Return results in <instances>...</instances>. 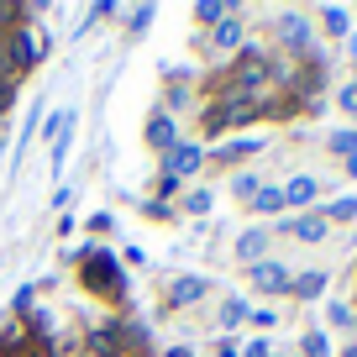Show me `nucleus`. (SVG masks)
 I'll return each instance as SVG.
<instances>
[{
	"label": "nucleus",
	"mask_w": 357,
	"mask_h": 357,
	"mask_svg": "<svg viewBox=\"0 0 357 357\" xmlns=\"http://www.w3.org/2000/svg\"><path fill=\"white\" fill-rule=\"evenodd\" d=\"M147 22H153V6H137V11H132V26H137V32H142Z\"/></svg>",
	"instance_id": "a878e982"
},
{
	"label": "nucleus",
	"mask_w": 357,
	"mask_h": 357,
	"mask_svg": "<svg viewBox=\"0 0 357 357\" xmlns=\"http://www.w3.org/2000/svg\"><path fill=\"white\" fill-rule=\"evenodd\" d=\"M326 321H331V326H342V331H347V326H352V305L331 300V305H326Z\"/></svg>",
	"instance_id": "aec40b11"
},
{
	"label": "nucleus",
	"mask_w": 357,
	"mask_h": 357,
	"mask_svg": "<svg viewBox=\"0 0 357 357\" xmlns=\"http://www.w3.org/2000/svg\"><path fill=\"white\" fill-rule=\"evenodd\" d=\"M284 43L310 47V26H305V16H284Z\"/></svg>",
	"instance_id": "2eb2a0df"
},
{
	"label": "nucleus",
	"mask_w": 357,
	"mask_h": 357,
	"mask_svg": "<svg viewBox=\"0 0 357 357\" xmlns=\"http://www.w3.org/2000/svg\"><path fill=\"white\" fill-rule=\"evenodd\" d=\"M326 226H331L326 215H315V211H300L294 221H284L279 231H284V236H294V242H326Z\"/></svg>",
	"instance_id": "20e7f679"
},
{
	"label": "nucleus",
	"mask_w": 357,
	"mask_h": 357,
	"mask_svg": "<svg viewBox=\"0 0 357 357\" xmlns=\"http://www.w3.org/2000/svg\"><path fill=\"white\" fill-rule=\"evenodd\" d=\"M211 294V279H200V273H184V279H174L168 284V305H195V300H205Z\"/></svg>",
	"instance_id": "423d86ee"
},
{
	"label": "nucleus",
	"mask_w": 357,
	"mask_h": 357,
	"mask_svg": "<svg viewBox=\"0 0 357 357\" xmlns=\"http://www.w3.org/2000/svg\"><path fill=\"white\" fill-rule=\"evenodd\" d=\"M305 357H331V347H326L321 331H305Z\"/></svg>",
	"instance_id": "4be33fe9"
},
{
	"label": "nucleus",
	"mask_w": 357,
	"mask_h": 357,
	"mask_svg": "<svg viewBox=\"0 0 357 357\" xmlns=\"http://www.w3.org/2000/svg\"><path fill=\"white\" fill-rule=\"evenodd\" d=\"M263 252H268V231H263V226L242 231V242H236V257H242V263H263Z\"/></svg>",
	"instance_id": "1a4fd4ad"
},
{
	"label": "nucleus",
	"mask_w": 357,
	"mask_h": 357,
	"mask_svg": "<svg viewBox=\"0 0 357 357\" xmlns=\"http://www.w3.org/2000/svg\"><path fill=\"white\" fill-rule=\"evenodd\" d=\"M242 37H247V26L236 22V16H226V22L215 26V47H242Z\"/></svg>",
	"instance_id": "9b49d317"
},
{
	"label": "nucleus",
	"mask_w": 357,
	"mask_h": 357,
	"mask_svg": "<svg viewBox=\"0 0 357 357\" xmlns=\"http://www.w3.org/2000/svg\"><path fill=\"white\" fill-rule=\"evenodd\" d=\"M247 153H257V142H252V137H242V142H226L215 158H221V163H242Z\"/></svg>",
	"instance_id": "dca6fc26"
},
{
	"label": "nucleus",
	"mask_w": 357,
	"mask_h": 357,
	"mask_svg": "<svg viewBox=\"0 0 357 357\" xmlns=\"http://www.w3.org/2000/svg\"><path fill=\"white\" fill-rule=\"evenodd\" d=\"M6 47H11V63L16 68H32L37 63V47H32V37H26L22 26H6Z\"/></svg>",
	"instance_id": "0eeeda50"
},
{
	"label": "nucleus",
	"mask_w": 357,
	"mask_h": 357,
	"mask_svg": "<svg viewBox=\"0 0 357 357\" xmlns=\"http://www.w3.org/2000/svg\"><path fill=\"white\" fill-rule=\"evenodd\" d=\"M321 22H326V32H331V37H347V26H352V11H347V6H326Z\"/></svg>",
	"instance_id": "ddd939ff"
},
{
	"label": "nucleus",
	"mask_w": 357,
	"mask_h": 357,
	"mask_svg": "<svg viewBox=\"0 0 357 357\" xmlns=\"http://www.w3.org/2000/svg\"><path fill=\"white\" fill-rule=\"evenodd\" d=\"M347 174H352V178H357V153H352V158H347Z\"/></svg>",
	"instance_id": "c85d7f7f"
},
{
	"label": "nucleus",
	"mask_w": 357,
	"mask_h": 357,
	"mask_svg": "<svg viewBox=\"0 0 357 357\" xmlns=\"http://www.w3.org/2000/svg\"><path fill=\"white\" fill-rule=\"evenodd\" d=\"M242 357H268V342H252V347H247Z\"/></svg>",
	"instance_id": "bb28decb"
},
{
	"label": "nucleus",
	"mask_w": 357,
	"mask_h": 357,
	"mask_svg": "<svg viewBox=\"0 0 357 357\" xmlns=\"http://www.w3.org/2000/svg\"><path fill=\"white\" fill-rule=\"evenodd\" d=\"M84 352H89V357H121V352H126L121 326H111V321L89 326V331H84Z\"/></svg>",
	"instance_id": "f03ea898"
},
{
	"label": "nucleus",
	"mask_w": 357,
	"mask_h": 357,
	"mask_svg": "<svg viewBox=\"0 0 357 357\" xmlns=\"http://www.w3.org/2000/svg\"><path fill=\"white\" fill-rule=\"evenodd\" d=\"M242 321H247V305L242 300H221V321L215 326H221V331H236Z\"/></svg>",
	"instance_id": "4468645a"
},
{
	"label": "nucleus",
	"mask_w": 357,
	"mask_h": 357,
	"mask_svg": "<svg viewBox=\"0 0 357 357\" xmlns=\"http://www.w3.org/2000/svg\"><path fill=\"white\" fill-rule=\"evenodd\" d=\"M163 357H195V352H190V347H168Z\"/></svg>",
	"instance_id": "cd10ccee"
},
{
	"label": "nucleus",
	"mask_w": 357,
	"mask_h": 357,
	"mask_svg": "<svg viewBox=\"0 0 357 357\" xmlns=\"http://www.w3.org/2000/svg\"><path fill=\"white\" fill-rule=\"evenodd\" d=\"M289 294H300V300H315V294H326V273H300V279L289 284Z\"/></svg>",
	"instance_id": "f8f14e48"
},
{
	"label": "nucleus",
	"mask_w": 357,
	"mask_h": 357,
	"mask_svg": "<svg viewBox=\"0 0 357 357\" xmlns=\"http://www.w3.org/2000/svg\"><path fill=\"white\" fill-rule=\"evenodd\" d=\"M147 142H153V147H163V153H174V147H178V126H174V116H163V111H158L153 121H147Z\"/></svg>",
	"instance_id": "6e6552de"
},
{
	"label": "nucleus",
	"mask_w": 357,
	"mask_h": 357,
	"mask_svg": "<svg viewBox=\"0 0 357 357\" xmlns=\"http://www.w3.org/2000/svg\"><path fill=\"white\" fill-rule=\"evenodd\" d=\"M252 284H257L263 294H284V289L294 284V273H289L284 263H268V257H263V263H252Z\"/></svg>",
	"instance_id": "39448f33"
},
{
	"label": "nucleus",
	"mask_w": 357,
	"mask_h": 357,
	"mask_svg": "<svg viewBox=\"0 0 357 357\" xmlns=\"http://www.w3.org/2000/svg\"><path fill=\"white\" fill-rule=\"evenodd\" d=\"M336 100H342L347 116H357V84H342V95H336Z\"/></svg>",
	"instance_id": "b1692460"
},
{
	"label": "nucleus",
	"mask_w": 357,
	"mask_h": 357,
	"mask_svg": "<svg viewBox=\"0 0 357 357\" xmlns=\"http://www.w3.org/2000/svg\"><path fill=\"white\" fill-rule=\"evenodd\" d=\"M84 289L105 294V300H121V294H126L121 263H116L111 252H100V247H89V252H84Z\"/></svg>",
	"instance_id": "f257e3e1"
},
{
	"label": "nucleus",
	"mask_w": 357,
	"mask_h": 357,
	"mask_svg": "<svg viewBox=\"0 0 357 357\" xmlns=\"http://www.w3.org/2000/svg\"><path fill=\"white\" fill-rule=\"evenodd\" d=\"M342 357H357V347H347V352H342Z\"/></svg>",
	"instance_id": "2f4dec72"
},
{
	"label": "nucleus",
	"mask_w": 357,
	"mask_h": 357,
	"mask_svg": "<svg viewBox=\"0 0 357 357\" xmlns=\"http://www.w3.org/2000/svg\"><path fill=\"white\" fill-rule=\"evenodd\" d=\"M221 357H236V347H221Z\"/></svg>",
	"instance_id": "7c9ffc66"
},
{
	"label": "nucleus",
	"mask_w": 357,
	"mask_h": 357,
	"mask_svg": "<svg viewBox=\"0 0 357 357\" xmlns=\"http://www.w3.org/2000/svg\"><path fill=\"white\" fill-rule=\"evenodd\" d=\"M310 200H315V178H310V174H300V178H289V184H284V205H300V211H305Z\"/></svg>",
	"instance_id": "9d476101"
},
{
	"label": "nucleus",
	"mask_w": 357,
	"mask_h": 357,
	"mask_svg": "<svg viewBox=\"0 0 357 357\" xmlns=\"http://www.w3.org/2000/svg\"><path fill=\"white\" fill-rule=\"evenodd\" d=\"M331 153H336V158H352V153H357V132H352V126L331 132Z\"/></svg>",
	"instance_id": "f3484780"
},
{
	"label": "nucleus",
	"mask_w": 357,
	"mask_h": 357,
	"mask_svg": "<svg viewBox=\"0 0 357 357\" xmlns=\"http://www.w3.org/2000/svg\"><path fill=\"white\" fill-rule=\"evenodd\" d=\"M347 53H357V37H347Z\"/></svg>",
	"instance_id": "c756f323"
},
{
	"label": "nucleus",
	"mask_w": 357,
	"mask_h": 357,
	"mask_svg": "<svg viewBox=\"0 0 357 357\" xmlns=\"http://www.w3.org/2000/svg\"><path fill=\"white\" fill-rule=\"evenodd\" d=\"M252 205H257V211H284V190H257Z\"/></svg>",
	"instance_id": "6ab92c4d"
},
{
	"label": "nucleus",
	"mask_w": 357,
	"mask_h": 357,
	"mask_svg": "<svg viewBox=\"0 0 357 357\" xmlns=\"http://www.w3.org/2000/svg\"><path fill=\"white\" fill-rule=\"evenodd\" d=\"M352 215H357V200L347 195V200H336L331 211H326V221H352Z\"/></svg>",
	"instance_id": "412c9836"
},
{
	"label": "nucleus",
	"mask_w": 357,
	"mask_h": 357,
	"mask_svg": "<svg viewBox=\"0 0 357 357\" xmlns=\"http://www.w3.org/2000/svg\"><path fill=\"white\" fill-rule=\"evenodd\" d=\"M205 168V153L200 147H174V153H163V178H190V174H200Z\"/></svg>",
	"instance_id": "7ed1b4c3"
},
{
	"label": "nucleus",
	"mask_w": 357,
	"mask_h": 357,
	"mask_svg": "<svg viewBox=\"0 0 357 357\" xmlns=\"http://www.w3.org/2000/svg\"><path fill=\"white\" fill-rule=\"evenodd\" d=\"M184 211H190V215H205V211H211V195H190V200H184Z\"/></svg>",
	"instance_id": "393cba45"
},
{
	"label": "nucleus",
	"mask_w": 357,
	"mask_h": 357,
	"mask_svg": "<svg viewBox=\"0 0 357 357\" xmlns=\"http://www.w3.org/2000/svg\"><path fill=\"white\" fill-rule=\"evenodd\" d=\"M247 321H252L257 331H268V326H279V315H273V310H247Z\"/></svg>",
	"instance_id": "5701e85b"
},
{
	"label": "nucleus",
	"mask_w": 357,
	"mask_h": 357,
	"mask_svg": "<svg viewBox=\"0 0 357 357\" xmlns=\"http://www.w3.org/2000/svg\"><path fill=\"white\" fill-rule=\"evenodd\" d=\"M195 16H200V22H215V26H221L226 16H231V6H221V0H200V6H195Z\"/></svg>",
	"instance_id": "a211bd4d"
}]
</instances>
